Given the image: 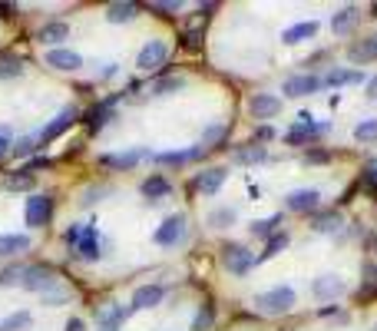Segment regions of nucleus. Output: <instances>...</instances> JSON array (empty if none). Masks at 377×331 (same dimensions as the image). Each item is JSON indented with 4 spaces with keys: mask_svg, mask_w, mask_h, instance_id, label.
<instances>
[{
    "mask_svg": "<svg viewBox=\"0 0 377 331\" xmlns=\"http://www.w3.org/2000/svg\"><path fill=\"white\" fill-rule=\"evenodd\" d=\"M295 301H298V295H295V288H288V285L268 288V292H261V295L255 298L261 315H285V311L295 308Z\"/></svg>",
    "mask_w": 377,
    "mask_h": 331,
    "instance_id": "1",
    "label": "nucleus"
},
{
    "mask_svg": "<svg viewBox=\"0 0 377 331\" xmlns=\"http://www.w3.org/2000/svg\"><path fill=\"white\" fill-rule=\"evenodd\" d=\"M183 87H185L183 77H162L149 87V96H173V93H179Z\"/></svg>",
    "mask_w": 377,
    "mask_h": 331,
    "instance_id": "32",
    "label": "nucleus"
},
{
    "mask_svg": "<svg viewBox=\"0 0 377 331\" xmlns=\"http://www.w3.org/2000/svg\"><path fill=\"white\" fill-rule=\"evenodd\" d=\"M318 199H321V192H318V189H295V192H288V196H285V209H291V212H311L314 206H318Z\"/></svg>",
    "mask_w": 377,
    "mask_h": 331,
    "instance_id": "20",
    "label": "nucleus"
},
{
    "mask_svg": "<svg viewBox=\"0 0 377 331\" xmlns=\"http://www.w3.org/2000/svg\"><path fill=\"white\" fill-rule=\"evenodd\" d=\"M218 139H225V126H222V123H216V126H209V130L202 132V149L205 146H216Z\"/></svg>",
    "mask_w": 377,
    "mask_h": 331,
    "instance_id": "44",
    "label": "nucleus"
},
{
    "mask_svg": "<svg viewBox=\"0 0 377 331\" xmlns=\"http://www.w3.org/2000/svg\"><path fill=\"white\" fill-rule=\"evenodd\" d=\"M50 166V159L47 156H33L30 163H27V173H37V169H47Z\"/></svg>",
    "mask_w": 377,
    "mask_h": 331,
    "instance_id": "45",
    "label": "nucleus"
},
{
    "mask_svg": "<svg viewBox=\"0 0 377 331\" xmlns=\"http://www.w3.org/2000/svg\"><path fill=\"white\" fill-rule=\"evenodd\" d=\"M109 192H113V189H109V186H93V189H83V192H80V206H83V209H89V206H97L99 199H103V196H109Z\"/></svg>",
    "mask_w": 377,
    "mask_h": 331,
    "instance_id": "40",
    "label": "nucleus"
},
{
    "mask_svg": "<svg viewBox=\"0 0 377 331\" xmlns=\"http://www.w3.org/2000/svg\"><path fill=\"white\" fill-rule=\"evenodd\" d=\"M281 222V216H268V219H259L252 222V235H271L275 232V225Z\"/></svg>",
    "mask_w": 377,
    "mask_h": 331,
    "instance_id": "42",
    "label": "nucleus"
},
{
    "mask_svg": "<svg viewBox=\"0 0 377 331\" xmlns=\"http://www.w3.org/2000/svg\"><path fill=\"white\" fill-rule=\"evenodd\" d=\"M314 33H318V23H314V20H304V23H295V27H288V30L281 33V40H285V44H304V40H311Z\"/></svg>",
    "mask_w": 377,
    "mask_h": 331,
    "instance_id": "25",
    "label": "nucleus"
},
{
    "mask_svg": "<svg viewBox=\"0 0 377 331\" xmlns=\"http://www.w3.org/2000/svg\"><path fill=\"white\" fill-rule=\"evenodd\" d=\"M364 182H367V186H371V189H377V166H374V169H367V173H364Z\"/></svg>",
    "mask_w": 377,
    "mask_h": 331,
    "instance_id": "46",
    "label": "nucleus"
},
{
    "mask_svg": "<svg viewBox=\"0 0 377 331\" xmlns=\"http://www.w3.org/2000/svg\"><path fill=\"white\" fill-rule=\"evenodd\" d=\"M314 229H318V232L341 229V216H338V212H324V216H318V219H314Z\"/></svg>",
    "mask_w": 377,
    "mask_h": 331,
    "instance_id": "41",
    "label": "nucleus"
},
{
    "mask_svg": "<svg viewBox=\"0 0 377 331\" xmlns=\"http://www.w3.org/2000/svg\"><path fill=\"white\" fill-rule=\"evenodd\" d=\"M212 325H216V308H212V305H202L199 315L192 318V331H209Z\"/></svg>",
    "mask_w": 377,
    "mask_h": 331,
    "instance_id": "38",
    "label": "nucleus"
},
{
    "mask_svg": "<svg viewBox=\"0 0 377 331\" xmlns=\"http://www.w3.org/2000/svg\"><path fill=\"white\" fill-rule=\"evenodd\" d=\"M185 239V216H169L159 229L152 232V242L162 245V249H173Z\"/></svg>",
    "mask_w": 377,
    "mask_h": 331,
    "instance_id": "7",
    "label": "nucleus"
},
{
    "mask_svg": "<svg viewBox=\"0 0 377 331\" xmlns=\"http://www.w3.org/2000/svg\"><path fill=\"white\" fill-rule=\"evenodd\" d=\"M23 282V265H7L0 268V288H13Z\"/></svg>",
    "mask_w": 377,
    "mask_h": 331,
    "instance_id": "37",
    "label": "nucleus"
},
{
    "mask_svg": "<svg viewBox=\"0 0 377 331\" xmlns=\"http://www.w3.org/2000/svg\"><path fill=\"white\" fill-rule=\"evenodd\" d=\"M347 60L351 63H374L377 60V33H371V37H364V40H357V44L347 46Z\"/></svg>",
    "mask_w": 377,
    "mask_h": 331,
    "instance_id": "19",
    "label": "nucleus"
},
{
    "mask_svg": "<svg viewBox=\"0 0 377 331\" xmlns=\"http://www.w3.org/2000/svg\"><path fill=\"white\" fill-rule=\"evenodd\" d=\"M54 285H60V278L50 265H27L23 268V282L20 288L23 292H33V295H47Z\"/></svg>",
    "mask_w": 377,
    "mask_h": 331,
    "instance_id": "3",
    "label": "nucleus"
},
{
    "mask_svg": "<svg viewBox=\"0 0 377 331\" xmlns=\"http://www.w3.org/2000/svg\"><path fill=\"white\" fill-rule=\"evenodd\" d=\"M40 301H44L47 308H60V305H70L73 301V288L70 285H54L47 295H40Z\"/></svg>",
    "mask_w": 377,
    "mask_h": 331,
    "instance_id": "30",
    "label": "nucleus"
},
{
    "mask_svg": "<svg viewBox=\"0 0 377 331\" xmlns=\"http://www.w3.org/2000/svg\"><path fill=\"white\" fill-rule=\"evenodd\" d=\"M4 153H11V136L7 132H0V156Z\"/></svg>",
    "mask_w": 377,
    "mask_h": 331,
    "instance_id": "47",
    "label": "nucleus"
},
{
    "mask_svg": "<svg viewBox=\"0 0 377 331\" xmlns=\"http://www.w3.org/2000/svg\"><path fill=\"white\" fill-rule=\"evenodd\" d=\"M371 331H377V321H374V325H371Z\"/></svg>",
    "mask_w": 377,
    "mask_h": 331,
    "instance_id": "52",
    "label": "nucleus"
},
{
    "mask_svg": "<svg viewBox=\"0 0 377 331\" xmlns=\"http://www.w3.org/2000/svg\"><path fill=\"white\" fill-rule=\"evenodd\" d=\"M347 292V282L341 275H318L311 282V295L318 301H338Z\"/></svg>",
    "mask_w": 377,
    "mask_h": 331,
    "instance_id": "9",
    "label": "nucleus"
},
{
    "mask_svg": "<svg viewBox=\"0 0 377 331\" xmlns=\"http://www.w3.org/2000/svg\"><path fill=\"white\" fill-rule=\"evenodd\" d=\"M23 73V60L17 54H11V50H4L0 54V80H13Z\"/></svg>",
    "mask_w": 377,
    "mask_h": 331,
    "instance_id": "31",
    "label": "nucleus"
},
{
    "mask_svg": "<svg viewBox=\"0 0 377 331\" xmlns=\"http://www.w3.org/2000/svg\"><path fill=\"white\" fill-rule=\"evenodd\" d=\"M357 20H361V11H357V7H345V11H338L331 17V30L338 33V37H347V33L357 27Z\"/></svg>",
    "mask_w": 377,
    "mask_h": 331,
    "instance_id": "21",
    "label": "nucleus"
},
{
    "mask_svg": "<svg viewBox=\"0 0 377 331\" xmlns=\"http://www.w3.org/2000/svg\"><path fill=\"white\" fill-rule=\"evenodd\" d=\"M222 265H225V272H232V275H245L248 268L255 265V255L248 252L245 245L228 242V245H222Z\"/></svg>",
    "mask_w": 377,
    "mask_h": 331,
    "instance_id": "6",
    "label": "nucleus"
},
{
    "mask_svg": "<svg viewBox=\"0 0 377 331\" xmlns=\"http://www.w3.org/2000/svg\"><path fill=\"white\" fill-rule=\"evenodd\" d=\"M66 331H83V321H80V318H70V321H66Z\"/></svg>",
    "mask_w": 377,
    "mask_h": 331,
    "instance_id": "48",
    "label": "nucleus"
},
{
    "mask_svg": "<svg viewBox=\"0 0 377 331\" xmlns=\"http://www.w3.org/2000/svg\"><path fill=\"white\" fill-rule=\"evenodd\" d=\"M232 159H235L238 166H259L268 159V153H265V146H238L235 153H232Z\"/></svg>",
    "mask_w": 377,
    "mask_h": 331,
    "instance_id": "24",
    "label": "nucleus"
},
{
    "mask_svg": "<svg viewBox=\"0 0 377 331\" xmlns=\"http://www.w3.org/2000/svg\"><path fill=\"white\" fill-rule=\"evenodd\" d=\"M202 156V146H192V149H179V153H159L156 156V163L162 166H185L192 163V159H199Z\"/></svg>",
    "mask_w": 377,
    "mask_h": 331,
    "instance_id": "28",
    "label": "nucleus"
},
{
    "mask_svg": "<svg viewBox=\"0 0 377 331\" xmlns=\"http://www.w3.org/2000/svg\"><path fill=\"white\" fill-rule=\"evenodd\" d=\"M285 96L291 99H302V96H311L321 89V77H314V73H298V77H288L285 80Z\"/></svg>",
    "mask_w": 377,
    "mask_h": 331,
    "instance_id": "12",
    "label": "nucleus"
},
{
    "mask_svg": "<svg viewBox=\"0 0 377 331\" xmlns=\"http://www.w3.org/2000/svg\"><path fill=\"white\" fill-rule=\"evenodd\" d=\"M285 245H288V232H275V235L268 239V245H265V252H261L255 262H268V258H275Z\"/></svg>",
    "mask_w": 377,
    "mask_h": 331,
    "instance_id": "35",
    "label": "nucleus"
},
{
    "mask_svg": "<svg viewBox=\"0 0 377 331\" xmlns=\"http://www.w3.org/2000/svg\"><path fill=\"white\" fill-rule=\"evenodd\" d=\"M354 139L357 143H377V120H364V123H357V130H354Z\"/></svg>",
    "mask_w": 377,
    "mask_h": 331,
    "instance_id": "39",
    "label": "nucleus"
},
{
    "mask_svg": "<svg viewBox=\"0 0 377 331\" xmlns=\"http://www.w3.org/2000/svg\"><path fill=\"white\" fill-rule=\"evenodd\" d=\"M40 149V143H37V136H23V139H17L13 143V156H30Z\"/></svg>",
    "mask_w": 377,
    "mask_h": 331,
    "instance_id": "43",
    "label": "nucleus"
},
{
    "mask_svg": "<svg viewBox=\"0 0 377 331\" xmlns=\"http://www.w3.org/2000/svg\"><path fill=\"white\" fill-rule=\"evenodd\" d=\"M225 169L222 166H212V169H205V173H199L195 176V182H192V189L195 192H202V196H216L218 189L225 186Z\"/></svg>",
    "mask_w": 377,
    "mask_h": 331,
    "instance_id": "14",
    "label": "nucleus"
},
{
    "mask_svg": "<svg viewBox=\"0 0 377 331\" xmlns=\"http://www.w3.org/2000/svg\"><path fill=\"white\" fill-rule=\"evenodd\" d=\"M47 66H54V70H60V73H76L80 66H83V56L76 54V50H70V46H56V50H47Z\"/></svg>",
    "mask_w": 377,
    "mask_h": 331,
    "instance_id": "11",
    "label": "nucleus"
},
{
    "mask_svg": "<svg viewBox=\"0 0 377 331\" xmlns=\"http://www.w3.org/2000/svg\"><path fill=\"white\" fill-rule=\"evenodd\" d=\"M30 325H33L30 311H13L7 318H0V331H27Z\"/></svg>",
    "mask_w": 377,
    "mask_h": 331,
    "instance_id": "33",
    "label": "nucleus"
},
{
    "mask_svg": "<svg viewBox=\"0 0 377 331\" xmlns=\"http://www.w3.org/2000/svg\"><path fill=\"white\" fill-rule=\"evenodd\" d=\"M248 113L255 120H275L281 113V99L275 93H255V96L248 99Z\"/></svg>",
    "mask_w": 377,
    "mask_h": 331,
    "instance_id": "13",
    "label": "nucleus"
},
{
    "mask_svg": "<svg viewBox=\"0 0 377 331\" xmlns=\"http://www.w3.org/2000/svg\"><path fill=\"white\" fill-rule=\"evenodd\" d=\"M367 96L377 99V77H371V83H367Z\"/></svg>",
    "mask_w": 377,
    "mask_h": 331,
    "instance_id": "49",
    "label": "nucleus"
},
{
    "mask_svg": "<svg viewBox=\"0 0 377 331\" xmlns=\"http://www.w3.org/2000/svg\"><path fill=\"white\" fill-rule=\"evenodd\" d=\"M235 219H238V212L232 206H222V209L209 212V225L212 229H228V225H235Z\"/></svg>",
    "mask_w": 377,
    "mask_h": 331,
    "instance_id": "34",
    "label": "nucleus"
},
{
    "mask_svg": "<svg viewBox=\"0 0 377 331\" xmlns=\"http://www.w3.org/2000/svg\"><path fill=\"white\" fill-rule=\"evenodd\" d=\"M149 153H142V149H126V153H106L99 156V163L106 166V169H119V173H126L132 166H140Z\"/></svg>",
    "mask_w": 377,
    "mask_h": 331,
    "instance_id": "16",
    "label": "nucleus"
},
{
    "mask_svg": "<svg viewBox=\"0 0 377 331\" xmlns=\"http://www.w3.org/2000/svg\"><path fill=\"white\" fill-rule=\"evenodd\" d=\"M169 192H173V182L166 176H159V173L149 179H142V196L149 199V202H159V199H166Z\"/></svg>",
    "mask_w": 377,
    "mask_h": 331,
    "instance_id": "22",
    "label": "nucleus"
},
{
    "mask_svg": "<svg viewBox=\"0 0 377 331\" xmlns=\"http://www.w3.org/2000/svg\"><path fill=\"white\" fill-rule=\"evenodd\" d=\"M321 132H328V123H311V116L302 113V116H298V126H291V130L285 132V143H291V146L308 143L311 136H321Z\"/></svg>",
    "mask_w": 377,
    "mask_h": 331,
    "instance_id": "10",
    "label": "nucleus"
},
{
    "mask_svg": "<svg viewBox=\"0 0 377 331\" xmlns=\"http://www.w3.org/2000/svg\"><path fill=\"white\" fill-rule=\"evenodd\" d=\"M23 219H27L30 229H44V225H50V219H54V199L44 196V192L30 196L27 199V209H23Z\"/></svg>",
    "mask_w": 377,
    "mask_h": 331,
    "instance_id": "4",
    "label": "nucleus"
},
{
    "mask_svg": "<svg viewBox=\"0 0 377 331\" xmlns=\"http://www.w3.org/2000/svg\"><path fill=\"white\" fill-rule=\"evenodd\" d=\"M70 37V23H63V20H54V23H44L40 30H37V44H44V46H50V50H56V46H63V40Z\"/></svg>",
    "mask_w": 377,
    "mask_h": 331,
    "instance_id": "15",
    "label": "nucleus"
},
{
    "mask_svg": "<svg viewBox=\"0 0 377 331\" xmlns=\"http://www.w3.org/2000/svg\"><path fill=\"white\" fill-rule=\"evenodd\" d=\"M113 106H116V96H109V99H103L97 110L89 113L87 116V126H89V132H97V130H103L106 126V120H109V113H113Z\"/></svg>",
    "mask_w": 377,
    "mask_h": 331,
    "instance_id": "29",
    "label": "nucleus"
},
{
    "mask_svg": "<svg viewBox=\"0 0 377 331\" xmlns=\"http://www.w3.org/2000/svg\"><path fill=\"white\" fill-rule=\"evenodd\" d=\"M166 60H169V44H166V40H149V44H142V50L136 54V66H140L142 73H152V70L166 66Z\"/></svg>",
    "mask_w": 377,
    "mask_h": 331,
    "instance_id": "5",
    "label": "nucleus"
},
{
    "mask_svg": "<svg viewBox=\"0 0 377 331\" xmlns=\"http://www.w3.org/2000/svg\"><path fill=\"white\" fill-rule=\"evenodd\" d=\"M30 252V235L27 232H4L0 235V258H13V255Z\"/></svg>",
    "mask_w": 377,
    "mask_h": 331,
    "instance_id": "17",
    "label": "nucleus"
},
{
    "mask_svg": "<svg viewBox=\"0 0 377 331\" xmlns=\"http://www.w3.org/2000/svg\"><path fill=\"white\" fill-rule=\"evenodd\" d=\"M13 11H17V7H7V4H0V17H11Z\"/></svg>",
    "mask_w": 377,
    "mask_h": 331,
    "instance_id": "51",
    "label": "nucleus"
},
{
    "mask_svg": "<svg viewBox=\"0 0 377 331\" xmlns=\"http://www.w3.org/2000/svg\"><path fill=\"white\" fill-rule=\"evenodd\" d=\"M33 186H37V176H33V173H27V169L4 176V189H7V192H30Z\"/></svg>",
    "mask_w": 377,
    "mask_h": 331,
    "instance_id": "26",
    "label": "nucleus"
},
{
    "mask_svg": "<svg viewBox=\"0 0 377 331\" xmlns=\"http://www.w3.org/2000/svg\"><path fill=\"white\" fill-rule=\"evenodd\" d=\"M162 298H166V288H162V285H142V288H136V292H132L130 311L156 308V305H162Z\"/></svg>",
    "mask_w": 377,
    "mask_h": 331,
    "instance_id": "18",
    "label": "nucleus"
},
{
    "mask_svg": "<svg viewBox=\"0 0 377 331\" xmlns=\"http://www.w3.org/2000/svg\"><path fill=\"white\" fill-rule=\"evenodd\" d=\"M152 11H179V4H152Z\"/></svg>",
    "mask_w": 377,
    "mask_h": 331,
    "instance_id": "50",
    "label": "nucleus"
},
{
    "mask_svg": "<svg viewBox=\"0 0 377 331\" xmlns=\"http://www.w3.org/2000/svg\"><path fill=\"white\" fill-rule=\"evenodd\" d=\"M130 308H119V305H109L103 315H99V331H119V325L130 318Z\"/></svg>",
    "mask_w": 377,
    "mask_h": 331,
    "instance_id": "27",
    "label": "nucleus"
},
{
    "mask_svg": "<svg viewBox=\"0 0 377 331\" xmlns=\"http://www.w3.org/2000/svg\"><path fill=\"white\" fill-rule=\"evenodd\" d=\"M73 249L76 258H83V262H99V255H103V242H99V229L89 222V225H80L76 229V242L70 245Z\"/></svg>",
    "mask_w": 377,
    "mask_h": 331,
    "instance_id": "2",
    "label": "nucleus"
},
{
    "mask_svg": "<svg viewBox=\"0 0 377 331\" xmlns=\"http://www.w3.org/2000/svg\"><path fill=\"white\" fill-rule=\"evenodd\" d=\"M76 116H80V113H76V106H63V110L56 113L54 120H50V123L44 126V130H40V136H37V143H40V146H44V143H54L56 136H63V132L70 130V126H73Z\"/></svg>",
    "mask_w": 377,
    "mask_h": 331,
    "instance_id": "8",
    "label": "nucleus"
},
{
    "mask_svg": "<svg viewBox=\"0 0 377 331\" xmlns=\"http://www.w3.org/2000/svg\"><path fill=\"white\" fill-rule=\"evenodd\" d=\"M136 13H140V7H136V4H130V0H119V4H109V7H106V20L109 23H130V20H136Z\"/></svg>",
    "mask_w": 377,
    "mask_h": 331,
    "instance_id": "23",
    "label": "nucleus"
},
{
    "mask_svg": "<svg viewBox=\"0 0 377 331\" xmlns=\"http://www.w3.org/2000/svg\"><path fill=\"white\" fill-rule=\"evenodd\" d=\"M324 83H331V87H345V83H364V77L354 73V70H331V73L324 77Z\"/></svg>",
    "mask_w": 377,
    "mask_h": 331,
    "instance_id": "36",
    "label": "nucleus"
}]
</instances>
